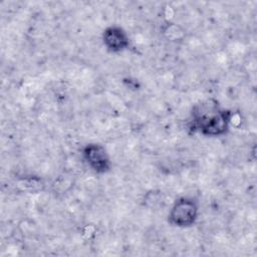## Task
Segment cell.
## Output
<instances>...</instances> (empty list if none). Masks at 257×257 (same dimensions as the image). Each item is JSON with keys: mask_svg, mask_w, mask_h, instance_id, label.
<instances>
[{"mask_svg": "<svg viewBox=\"0 0 257 257\" xmlns=\"http://www.w3.org/2000/svg\"><path fill=\"white\" fill-rule=\"evenodd\" d=\"M79 157L83 166L94 176L101 177L112 172V156L102 143L91 141L81 145Z\"/></svg>", "mask_w": 257, "mask_h": 257, "instance_id": "obj_3", "label": "cell"}, {"mask_svg": "<svg viewBox=\"0 0 257 257\" xmlns=\"http://www.w3.org/2000/svg\"><path fill=\"white\" fill-rule=\"evenodd\" d=\"M201 217V201L191 194L179 195L170 204L166 215L167 224L178 230L193 228Z\"/></svg>", "mask_w": 257, "mask_h": 257, "instance_id": "obj_2", "label": "cell"}, {"mask_svg": "<svg viewBox=\"0 0 257 257\" xmlns=\"http://www.w3.org/2000/svg\"><path fill=\"white\" fill-rule=\"evenodd\" d=\"M234 115V110L223 106L217 98L200 99L190 108L187 130L206 139L222 138L230 133Z\"/></svg>", "mask_w": 257, "mask_h": 257, "instance_id": "obj_1", "label": "cell"}, {"mask_svg": "<svg viewBox=\"0 0 257 257\" xmlns=\"http://www.w3.org/2000/svg\"><path fill=\"white\" fill-rule=\"evenodd\" d=\"M99 41L105 52L111 55L125 53L133 46L130 32L115 22L104 25L99 33Z\"/></svg>", "mask_w": 257, "mask_h": 257, "instance_id": "obj_4", "label": "cell"}]
</instances>
